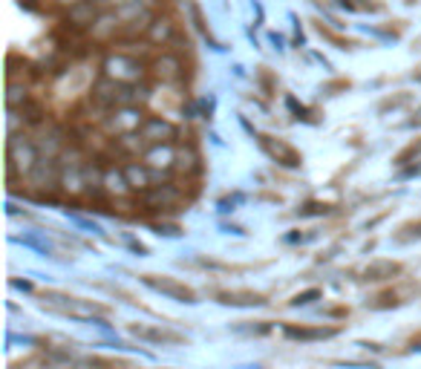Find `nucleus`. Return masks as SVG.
Instances as JSON below:
<instances>
[{
  "label": "nucleus",
  "instance_id": "1",
  "mask_svg": "<svg viewBox=\"0 0 421 369\" xmlns=\"http://www.w3.org/2000/svg\"><path fill=\"white\" fill-rule=\"evenodd\" d=\"M193 194H188V182H164V184H156L147 194L139 197V205L145 208V214H153V216H171L176 211H182L188 202H191Z\"/></svg>",
  "mask_w": 421,
  "mask_h": 369
},
{
  "label": "nucleus",
  "instance_id": "2",
  "mask_svg": "<svg viewBox=\"0 0 421 369\" xmlns=\"http://www.w3.org/2000/svg\"><path fill=\"white\" fill-rule=\"evenodd\" d=\"M40 306L69 317V320H99V317H110V306L99 303V300H87V297H69L61 292H47L40 297Z\"/></svg>",
  "mask_w": 421,
  "mask_h": 369
},
{
  "label": "nucleus",
  "instance_id": "3",
  "mask_svg": "<svg viewBox=\"0 0 421 369\" xmlns=\"http://www.w3.org/2000/svg\"><path fill=\"white\" fill-rule=\"evenodd\" d=\"M40 162V150L35 145V138L18 133V136H9V145H6V176H9V184H15L18 179L23 182L35 165Z\"/></svg>",
  "mask_w": 421,
  "mask_h": 369
},
{
  "label": "nucleus",
  "instance_id": "4",
  "mask_svg": "<svg viewBox=\"0 0 421 369\" xmlns=\"http://www.w3.org/2000/svg\"><path fill=\"white\" fill-rule=\"evenodd\" d=\"M145 75H150V70L139 58L116 53V55H110L104 61V78H110V81L128 84V87H139V81H145Z\"/></svg>",
  "mask_w": 421,
  "mask_h": 369
},
{
  "label": "nucleus",
  "instance_id": "5",
  "mask_svg": "<svg viewBox=\"0 0 421 369\" xmlns=\"http://www.w3.org/2000/svg\"><path fill=\"white\" fill-rule=\"evenodd\" d=\"M142 283H145L147 289L164 294V297L176 300V303H188V306L196 303V292H193L188 283L176 280V277H167V274H142Z\"/></svg>",
  "mask_w": 421,
  "mask_h": 369
},
{
  "label": "nucleus",
  "instance_id": "6",
  "mask_svg": "<svg viewBox=\"0 0 421 369\" xmlns=\"http://www.w3.org/2000/svg\"><path fill=\"white\" fill-rule=\"evenodd\" d=\"M257 142H260L263 153H266L271 162H277L280 167H288V170H294V167H301V165H303V156H301V150H298V148H291L288 142H283V138H277V136L260 133V136H257Z\"/></svg>",
  "mask_w": 421,
  "mask_h": 369
},
{
  "label": "nucleus",
  "instance_id": "7",
  "mask_svg": "<svg viewBox=\"0 0 421 369\" xmlns=\"http://www.w3.org/2000/svg\"><path fill=\"white\" fill-rule=\"evenodd\" d=\"M128 332L145 343H153V346H182L185 343V335L156 326V323H128Z\"/></svg>",
  "mask_w": 421,
  "mask_h": 369
},
{
  "label": "nucleus",
  "instance_id": "8",
  "mask_svg": "<svg viewBox=\"0 0 421 369\" xmlns=\"http://www.w3.org/2000/svg\"><path fill=\"white\" fill-rule=\"evenodd\" d=\"M139 136L147 142V148H153V145H176L179 127L171 124L167 119H162V116H147V121L142 124Z\"/></svg>",
  "mask_w": 421,
  "mask_h": 369
},
{
  "label": "nucleus",
  "instance_id": "9",
  "mask_svg": "<svg viewBox=\"0 0 421 369\" xmlns=\"http://www.w3.org/2000/svg\"><path fill=\"white\" fill-rule=\"evenodd\" d=\"M176 153H179V145H153V148H147V153L142 156V165H147V167L156 170V173L174 176Z\"/></svg>",
  "mask_w": 421,
  "mask_h": 369
},
{
  "label": "nucleus",
  "instance_id": "10",
  "mask_svg": "<svg viewBox=\"0 0 421 369\" xmlns=\"http://www.w3.org/2000/svg\"><path fill=\"white\" fill-rule=\"evenodd\" d=\"M150 75L156 78V81H162V84H179L182 81V61H179V55H174V53H162V55H153V61H150Z\"/></svg>",
  "mask_w": 421,
  "mask_h": 369
},
{
  "label": "nucleus",
  "instance_id": "11",
  "mask_svg": "<svg viewBox=\"0 0 421 369\" xmlns=\"http://www.w3.org/2000/svg\"><path fill=\"white\" fill-rule=\"evenodd\" d=\"M214 297H217V303L231 306V309H254V306L269 303L263 292H251V289H217Z\"/></svg>",
  "mask_w": 421,
  "mask_h": 369
},
{
  "label": "nucleus",
  "instance_id": "12",
  "mask_svg": "<svg viewBox=\"0 0 421 369\" xmlns=\"http://www.w3.org/2000/svg\"><path fill=\"white\" fill-rule=\"evenodd\" d=\"M283 335L288 341H301V343H315V341H329L335 335H341V326H298V323H286Z\"/></svg>",
  "mask_w": 421,
  "mask_h": 369
},
{
  "label": "nucleus",
  "instance_id": "13",
  "mask_svg": "<svg viewBox=\"0 0 421 369\" xmlns=\"http://www.w3.org/2000/svg\"><path fill=\"white\" fill-rule=\"evenodd\" d=\"M202 173V156L199 150L188 142V145H179V153H176V167H174V176L179 182H191L193 176Z\"/></svg>",
  "mask_w": 421,
  "mask_h": 369
},
{
  "label": "nucleus",
  "instance_id": "14",
  "mask_svg": "<svg viewBox=\"0 0 421 369\" xmlns=\"http://www.w3.org/2000/svg\"><path fill=\"white\" fill-rule=\"evenodd\" d=\"M361 274H364L361 280H366V283H390L404 274V265L395 260H372Z\"/></svg>",
  "mask_w": 421,
  "mask_h": 369
},
{
  "label": "nucleus",
  "instance_id": "15",
  "mask_svg": "<svg viewBox=\"0 0 421 369\" xmlns=\"http://www.w3.org/2000/svg\"><path fill=\"white\" fill-rule=\"evenodd\" d=\"M174 40H176V26H174V21L156 15L153 23H150V29H147V43H150V46H167V43H174Z\"/></svg>",
  "mask_w": 421,
  "mask_h": 369
},
{
  "label": "nucleus",
  "instance_id": "16",
  "mask_svg": "<svg viewBox=\"0 0 421 369\" xmlns=\"http://www.w3.org/2000/svg\"><path fill=\"white\" fill-rule=\"evenodd\" d=\"M121 26H124V23L118 21L116 12H101L99 21H96L93 29H90V38H93V40H110V38L121 35Z\"/></svg>",
  "mask_w": 421,
  "mask_h": 369
},
{
  "label": "nucleus",
  "instance_id": "17",
  "mask_svg": "<svg viewBox=\"0 0 421 369\" xmlns=\"http://www.w3.org/2000/svg\"><path fill=\"white\" fill-rule=\"evenodd\" d=\"M87 369H130L128 360H118V358H104V355H90L81 360Z\"/></svg>",
  "mask_w": 421,
  "mask_h": 369
},
{
  "label": "nucleus",
  "instance_id": "18",
  "mask_svg": "<svg viewBox=\"0 0 421 369\" xmlns=\"http://www.w3.org/2000/svg\"><path fill=\"white\" fill-rule=\"evenodd\" d=\"M401 303L404 300H401L398 292H381V294H375V297L366 300L369 309H393V306H401Z\"/></svg>",
  "mask_w": 421,
  "mask_h": 369
},
{
  "label": "nucleus",
  "instance_id": "19",
  "mask_svg": "<svg viewBox=\"0 0 421 369\" xmlns=\"http://www.w3.org/2000/svg\"><path fill=\"white\" fill-rule=\"evenodd\" d=\"M412 240H421V219H412V222H404L395 234V243H412Z\"/></svg>",
  "mask_w": 421,
  "mask_h": 369
},
{
  "label": "nucleus",
  "instance_id": "20",
  "mask_svg": "<svg viewBox=\"0 0 421 369\" xmlns=\"http://www.w3.org/2000/svg\"><path fill=\"white\" fill-rule=\"evenodd\" d=\"M418 156H421V138H418V142H412V145H407V148L395 156V165H398V167H404V165H410V162H412V159H418Z\"/></svg>",
  "mask_w": 421,
  "mask_h": 369
},
{
  "label": "nucleus",
  "instance_id": "21",
  "mask_svg": "<svg viewBox=\"0 0 421 369\" xmlns=\"http://www.w3.org/2000/svg\"><path fill=\"white\" fill-rule=\"evenodd\" d=\"M320 297H323V292H320V289H309V292L294 294V297L288 300V306H309L312 300H320Z\"/></svg>",
  "mask_w": 421,
  "mask_h": 369
},
{
  "label": "nucleus",
  "instance_id": "22",
  "mask_svg": "<svg viewBox=\"0 0 421 369\" xmlns=\"http://www.w3.org/2000/svg\"><path fill=\"white\" fill-rule=\"evenodd\" d=\"M407 101H410V92H398V96H390L387 101H381V113L395 110V107H404Z\"/></svg>",
  "mask_w": 421,
  "mask_h": 369
},
{
  "label": "nucleus",
  "instance_id": "23",
  "mask_svg": "<svg viewBox=\"0 0 421 369\" xmlns=\"http://www.w3.org/2000/svg\"><path fill=\"white\" fill-rule=\"evenodd\" d=\"M318 32H320V35H326V38H329L332 43H338V46H341V50H347V46H352V40H347V38H338V35H335V32H329V29H326L323 23H318Z\"/></svg>",
  "mask_w": 421,
  "mask_h": 369
},
{
  "label": "nucleus",
  "instance_id": "24",
  "mask_svg": "<svg viewBox=\"0 0 421 369\" xmlns=\"http://www.w3.org/2000/svg\"><path fill=\"white\" fill-rule=\"evenodd\" d=\"M332 208L329 205H320V202H309L303 211H301V216H318V214H329Z\"/></svg>",
  "mask_w": 421,
  "mask_h": 369
},
{
  "label": "nucleus",
  "instance_id": "25",
  "mask_svg": "<svg viewBox=\"0 0 421 369\" xmlns=\"http://www.w3.org/2000/svg\"><path fill=\"white\" fill-rule=\"evenodd\" d=\"M153 228H156V234H171V237L179 234V228H176V225H162V222H156Z\"/></svg>",
  "mask_w": 421,
  "mask_h": 369
},
{
  "label": "nucleus",
  "instance_id": "26",
  "mask_svg": "<svg viewBox=\"0 0 421 369\" xmlns=\"http://www.w3.org/2000/svg\"><path fill=\"white\" fill-rule=\"evenodd\" d=\"M323 89H326V92H332V96H335V89H349V81H332V84H326Z\"/></svg>",
  "mask_w": 421,
  "mask_h": 369
},
{
  "label": "nucleus",
  "instance_id": "27",
  "mask_svg": "<svg viewBox=\"0 0 421 369\" xmlns=\"http://www.w3.org/2000/svg\"><path fill=\"white\" fill-rule=\"evenodd\" d=\"M52 4H55V6H61V9L67 12V9H72V6H78V4H84V0H52Z\"/></svg>",
  "mask_w": 421,
  "mask_h": 369
},
{
  "label": "nucleus",
  "instance_id": "28",
  "mask_svg": "<svg viewBox=\"0 0 421 369\" xmlns=\"http://www.w3.org/2000/svg\"><path fill=\"white\" fill-rule=\"evenodd\" d=\"M326 314H329V317H347L349 309H326Z\"/></svg>",
  "mask_w": 421,
  "mask_h": 369
},
{
  "label": "nucleus",
  "instance_id": "29",
  "mask_svg": "<svg viewBox=\"0 0 421 369\" xmlns=\"http://www.w3.org/2000/svg\"><path fill=\"white\" fill-rule=\"evenodd\" d=\"M15 289H23V292H32V283L29 280H12Z\"/></svg>",
  "mask_w": 421,
  "mask_h": 369
},
{
  "label": "nucleus",
  "instance_id": "30",
  "mask_svg": "<svg viewBox=\"0 0 421 369\" xmlns=\"http://www.w3.org/2000/svg\"><path fill=\"white\" fill-rule=\"evenodd\" d=\"M410 124H412V127H421V107H418V110H415V116H412V119H410Z\"/></svg>",
  "mask_w": 421,
  "mask_h": 369
}]
</instances>
